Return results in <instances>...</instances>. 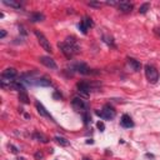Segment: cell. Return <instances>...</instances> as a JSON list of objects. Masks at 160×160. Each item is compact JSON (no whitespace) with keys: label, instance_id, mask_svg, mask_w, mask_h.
I'll list each match as a JSON object with an SVG mask.
<instances>
[{"label":"cell","instance_id":"6da1fadb","mask_svg":"<svg viewBox=\"0 0 160 160\" xmlns=\"http://www.w3.org/2000/svg\"><path fill=\"white\" fill-rule=\"evenodd\" d=\"M58 46L68 59H71L75 54L79 53V45L76 43V40H75V38L73 36L66 38V40L64 43H59Z\"/></svg>","mask_w":160,"mask_h":160},{"label":"cell","instance_id":"7a4b0ae2","mask_svg":"<svg viewBox=\"0 0 160 160\" xmlns=\"http://www.w3.org/2000/svg\"><path fill=\"white\" fill-rule=\"evenodd\" d=\"M144 69H145V76L149 80V83H151V84L158 83L160 75H159V71L156 70V68L153 66V65H145Z\"/></svg>","mask_w":160,"mask_h":160},{"label":"cell","instance_id":"3957f363","mask_svg":"<svg viewBox=\"0 0 160 160\" xmlns=\"http://www.w3.org/2000/svg\"><path fill=\"white\" fill-rule=\"evenodd\" d=\"M96 115H99V116L103 118V119L110 120V119H114V118H115V115H116V111H115V109L111 106V105L106 104V105H104L103 109L100 110V111L98 110V111H96Z\"/></svg>","mask_w":160,"mask_h":160},{"label":"cell","instance_id":"277c9868","mask_svg":"<svg viewBox=\"0 0 160 160\" xmlns=\"http://www.w3.org/2000/svg\"><path fill=\"white\" fill-rule=\"evenodd\" d=\"M35 36L38 38V41L40 44V46H41L45 51L46 53H50L51 54L53 53V48H51V45H50V41L46 39V36L41 33V31H39V30H35Z\"/></svg>","mask_w":160,"mask_h":160},{"label":"cell","instance_id":"5b68a950","mask_svg":"<svg viewBox=\"0 0 160 160\" xmlns=\"http://www.w3.org/2000/svg\"><path fill=\"white\" fill-rule=\"evenodd\" d=\"M40 63H41L43 65H45L46 68L49 69H58V65L56 63H55V60L53 58H50V56H40Z\"/></svg>","mask_w":160,"mask_h":160},{"label":"cell","instance_id":"8992f818","mask_svg":"<svg viewBox=\"0 0 160 160\" xmlns=\"http://www.w3.org/2000/svg\"><path fill=\"white\" fill-rule=\"evenodd\" d=\"M71 105H73V108L75 109V110H76V111H86V110H85V109H86V104H85L84 101H83V100L81 99H79V98H74L73 99V101H71Z\"/></svg>","mask_w":160,"mask_h":160},{"label":"cell","instance_id":"52a82bcc","mask_svg":"<svg viewBox=\"0 0 160 160\" xmlns=\"http://www.w3.org/2000/svg\"><path fill=\"white\" fill-rule=\"evenodd\" d=\"M16 70H15L14 68H8L5 69L3 74H1V78H5V79H9V80H13L15 76H16Z\"/></svg>","mask_w":160,"mask_h":160},{"label":"cell","instance_id":"ba28073f","mask_svg":"<svg viewBox=\"0 0 160 160\" xmlns=\"http://www.w3.org/2000/svg\"><path fill=\"white\" fill-rule=\"evenodd\" d=\"M78 91H79L80 94L85 95V96H88L89 93H90V86H89V84H88V83H84V81L79 83V84H78Z\"/></svg>","mask_w":160,"mask_h":160},{"label":"cell","instance_id":"9c48e42d","mask_svg":"<svg viewBox=\"0 0 160 160\" xmlns=\"http://www.w3.org/2000/svg\"><path fill=\"white\" fill-rule=\"evenodd\" d=\"M35 106H36L38 113L41 115V116H45V118H50V119H51V115H50V114L46 111V109L44 108V105L40 103V101H36V103H35Z\"/></svg>","mask_w":160,"mask_h":160},{"label":"cell","instance_id":"30bf717a","mask_svg":"<svg viewBox=\"0 0 160 160\" xmlns=\"http://www.w3.org/2000/svg\"><path fill=\"white\" fill-rule=\"evenodd\" d=\"M128 64L130 65V68H131L134 71H139V70L141 69V64H140V61H138V60L134 59V58H128Z\"/></svg>","mask_w":160,"mask_h":160},{"label":"cell","instance_id":"8fae6325","mask_svg":"<svg viewBox=\"0 0 160 160\" xmlns=\"http://www.w3.org/2000/svg\"><path fill=\"white\" fill-rule=\"evenodd\" d=\"M74 69L76 70V71H79L80 74H84V75L90 74V69L88 68V65H86V64H84V63L76 64V65H75V66H74Z\"/></svg>","mask_w":160,"mask_h":160},{"label":"cell","instance_id":"7c38bea8","mask_svg":"<svg viewBox=\"0 0 160 160\" xmlns=\"http://www.w3.org/2000/svg\"><path fill=\"white\" fill-rule=\"evenodd\" d=\"M121 125L125 128H133L134 126V123H133V119L129 116V115H123L121 116Z\"/></svg>","mask_w":160,"mask_h":160},{"label":"cell","instance_id":"4fadbf2b","mask_svg":"<svg viewBox=\"0 0 160 160\" xmlns=\"http://www.w3.org/2000/svg\"><path fill=\"white\" fill-rule=\"evenodd\" d=\"M118 8H119V10H121L123 13H130V11H131V9H133V5L130 3L123 1V3L118 4Z\"/></svg>","mask_w":160,"mask_h":160},{"label":"cell","instance_id":"5bb4252c","mask_svg":"<svg viewBox=\"0 0 160 160\" xmlns=\"http://www.w3.org/2000/svg\"><path fill=\"white\" fill-rule=\"evenodd\" d=\"M34 84L39 85V86H49V85H51V81H50L49 79H46V78H40V79L35 80Z\"/></svg>","mask_w":160,"mask_h":160},{"label":"cell","instance_id":"9a60e30c","mask_svg":"<svg viewBox=\"0 0 160 160\" xmlns=\"http://www.w3.org/2000/svg\"><path fill=\"white\" fill-rule=\"evenodd\" d=\"M45 19V16L43 14L40 13H33L31 15H30V20H31L33 23H36V21H43V20Z\"/></svg>","mask_w":160,"mask_h":160},{"label":"cell","instance_id":"2e32d148","mask_svg":"<svg viewBox=\"0 0 160 160\" xmlns=\"http://www.w3.org/2000/svg\"><path fill=\"white\" fill-rule=\"evenodd\" d=\"M55 141H56L59 145H61V146H68V145L70 144L69 143V140H66L65 138H63V136H55Z\"/></svg>","mask_w":160,"mask_h":160},{"label":"cell","instance_id":"e0dca14e","mask_svg":"<svg viewBox=\"0 0 160 160\" xmlns=\"http://www.w3.org/2000/svg\"><path fill=\"white\" fill-rule=\"evenodd\" d=\"M3 4L6 5V6H11V8H14V9H20V8H21V5H20L19 3L13 1V0H10V1H8V0H4Z\"/></svg>","mask_w":160,"mask_h":160},{"label":"cell","instance_id":"ac0fdd59","mask_svg":"<svg viewBox=\"0 0 160 160\" xmlns=\"http://www.w3.org/2000/svg\"><path fill=\"white\" fill-rule=\"evenodd\" d=\"M34 139H36L38 141H41V143H48V138L45 136L44 134H41V133H35L34 134Z\"/></svg>","mask_w":160,"mask_h":160},{"label":"cell","instance_id":"d6986e66","mask_svg":"<svg viewBox=\"0 0 160 160\" xmlns=\"http://www.w3.org/2000/svg\"><path fill=\"white\" fill-rule=\"evenodd\" d=\"M19 100L21 103H24V104H29V98H28V95H26V93H19Z\"/></svg>","mask_w":160,"mask_h":160},{"label":"cell","instance_id":"ffe728a7","mask_svg":"<svg viewBox=\"0 0 160 160\" xmlns=\"http://www.w3.org/2000/svg\"><path fill=\"white\" fill-rule=\"evenodd\" d=\"M83 23L86 25V28L89 29V28H93L94 26V23H93V20L90 19V18H88V16H85L84 19H83Z\"/></svg>","mask_w":160,"mask_h":160},{"label":"cell","instance_id":"44dd1931","mask_svg":"<svg viewBox=\"0 0 160 160\" xmlns=\"http://www.w3.org/2000/svg\"><path fill=\"white\" fill-rule=\"evenodd\" d=\"M149 8H150V4L149 3H145V4H143L141 6H140V9H139V11L141 13V14H145L149 10Z\"/></svg>","mask_w":160,"mask_h":160},{"label":"cell","instance_id":"7402d4cb","mask_svg":"<svg viewBox=\"0 0 160 160\" xmlns=\"http://www.w3.org/2000/svg\"><path fill=\"white\" fill-rule=\"evenodd\" d=\"M79 29L81 30V33H83V34H86V33H88V28H86V25H85L83 21L79 24Z\"/></svg>","mask_w":160,"mask_h":160},{"label":"cell","instance_id":"603a6c76","mask_svg":"<svg viewBox=\"0 0 160 160\" xmlns=\"http://www.w3.org/2000/svg\"><path fill=\"white\" fill-rule=\"evenodd\" d=\"M83 118H84V123H85V124H89V121H90V115H89L88 111L83 113Z\"/></svg>","mask_w":160,"mask_h":160},{"label":"cell","instance_id":"cb8c5ba5","mask_svg":"<svg viewBox=\"0 0 160 160\" xmlns=\"http://www.w3.org/2000/svg\"><path fill=\"white\" fill-rule=\"evenodd\" d=\"M103 39H104V41H105V43H108L109 45H111V46H114V41H113V39H111V38H109V36H104Z\"/></svg>","mask_w":160,"mask_h":160},{"label":"cell","instance_id":"d4e9b609","mask_svg":"<svg viewBox=\"0 0 160 160\" xmlns=\"http://www.w3.org/2000/svg\"><path fill=\"white\" fill-rule=\"evenodd\" d=\"M43 158H44V154L41 151H36V153H35V159H36V160H41Z\"/></svg>","mask_w":160,"mask_h":160},{"label":"cell","instance_id":"484cf974","mask_svg":"<svg viewBox=\"0 0 160 160\" xmlns=\"http://www.w3.org/2000/svg\"><path fill=\"white\" fill-rule=\"evenodd\" d=\"M96 126H98V129L100 130V131H104V130H105V125H104V123H101V121H99V123L96 124Z\"/></svg>","mask_w":160,"mask_h":160},{"label":"cell","instance_id":"4316f807","mask_svg":"<svg viewBox=\"0 0 160 160\" xmlns=\"http://www.w3.org/2000/svg\"><path fill=\"white\" fill-rule=\"evenodd\" d=\"M53 96H54L55 99H59V100H60V99H61V94H59L58 91H55V93H54V95H53Z\"/></svg>","mask_w":160,"mask_h":160},{"label":"cell","instance_id":"83f0119b","mask_svg":"<svg viewBox=\"0 0 160 160\" xmlns=\"http://www.w3.org/2000/svg\"><path fill=\"white\" fill-rule=\"evenodd\" d=\"M5 35H6V31H5V30H1V34H0V38L4 39V38H5Z\"/></svg>","mask_w":160,"mask_h":160},{"label":"cell","instance_id":"f1b7e54d","mask_svg":"<svg viewBox=\"0 0 160 160\" xmlns=\"http://www.w3.org/2000/svg\"><path fill=\"white\" fill-rule=\"evenodd\" d=\"M9 148H11V149H13V150H11L13 153H18V149L15 148V146H13V145H9Z\"/></svg>","mask_w":160,"mask_h":160},{"label":"cell","instance_id":"f546056e","mask_svg":"<svg viewBox=\"0 0 160 160\" xmlns=\"http://www.w3.org/2000/svg\"><path fill=\"white\" fill-rule=\"evenodd\" d=\"M155 33H156L159 36H160V28H158V29H155Z\"/></svg>","mask_w":160,"mask_h":160},{"label":"cell","instance_id":"4dcf8cb0","mask_svg":"<svg viewBox=\"0 0 160 160\" xmlns=\"http://www.w3.org/2000/svg\"><path fill=\"white\" fill-rule=\"evenodd\" d=\"M83 160H90V159H89V158H84Z\"/></svg>","mask_w":160,"mask_h":160},{"label":"cell","instance_id":"1f68e13d","mask_svg":"<svg viewBox=\"0 0 160 160\" xmlns=\"http://www.w3.org/2000/svg\"><path fill=\"white\" fill-rule=\"evenodd\" d=\"M18 160H24V159H23V158H20V159H18Z\"/></svg>","mask_w":160,"mask_h":160}]
</instances>
